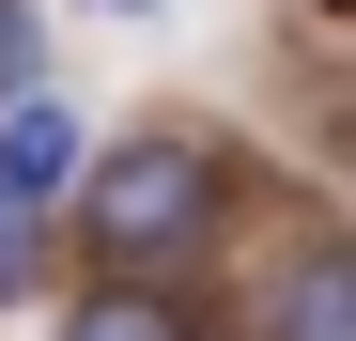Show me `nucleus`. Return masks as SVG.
Instances as JSON below:
<instances>
[{
    "label": "nucleus",
    "instance_id": "obj_1",
    "mask_svg": "<svg viewBox=\"0 0 356 341\" xmlns=\"http://www.w3.org/2000/svg\"><path fill=\"white\" fill-rule=\"evenodd\" d=\"M232 217H248V170H232L217 125H124V140H93L63 233L93 248V279H186L202 295V264H217Z\"/></svg>",
    "mask_w": 356,
    "mask_h": 341
},
{
    "label": "nucleus",
    "instance_id": "obj_2",
    "mask_svg": "<svg viewBox=\"0 0 356 341\" xmlns=\"http://www.w3.org/2000/svg\"><path fill=\"white\" fill-rule=\"evenodd\" d=\"M248 341H356V233H294L248 279Z\"/></svg>",
    "mask_w": 356,
    "mask_h": 341
},
{
    "label": "nucleus",
    "instance_id": "obj_3",
    "mask_svg": "<svg viewBox=\"0 0 356 341\" xmlns=\"http://www.w3.org/2000/svg\"><path fill=\"white\" fill-rule=\"evenodd\" d=\"M78 170H93V125L63 93H16V109H0V202H16V217H63Z\"/></svg>",
    "mask_w": 356,
    "mask_h": 341
},
{
    "label": "nucleus",
    "instance_id": "obj_4",
    "mask_svg": "<svg viewBox=\"0 0 356 341\" xmlns=\"http://www.w3.org/2000/svg\"><path fill=\"white\" fill-rule=\"evenodd\" d=\"M47 341H217V310L186 279H78V295L47 310Z\"/></svg>",
    "mask_w": 356,
    "mask_h": 341
},
{
    "label": "nucleus",
    "instance_id": "obj_5",
    "mask_svg": "<svg viewBox=\"0 0 356 341\" xmlns=\"http://www.w3.org/2000/svg\"><path fill=\"white\" fill-rule=\"evenodd\" d=\"M31 295H47V217L0 202V310H31Z\"/></svg>",
    "mask_w": 356,
    "mask_h": 341
},
{
    "label": "nucleus",
    "instance_id": "obj_6",
    "mask_svg": "<svg viewBox=\"0 0 356 341\" xmlns=\"http://www.w3.org/2000/svg\"><path fill=\"white\" fill-rule=\"evenodd\" d=\"M16 93H47V16L0 0V109H16Z\"/></svg>",
    "mask_w": 356,
    "mask_h": 341
},
{
    "label": "nucleus",
    "instance_id": "obj_7",
    "mask_svg": "<svg viewBox=\"0 0 356 341\" xmlns=\"http://www.w3.org/2000/svg\"><path fill=\"white\" fill-rule=\"evenodd\" d=\"M310 16H341V0H310Z\"/></svg>",
    "mask_w": 356,
    "mask_h": 341
}]
</instances>
